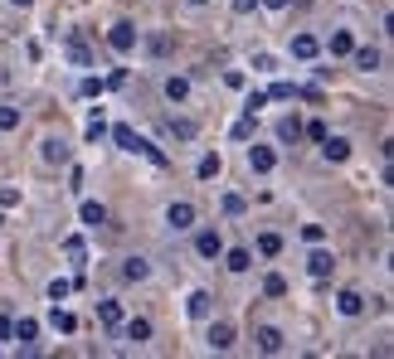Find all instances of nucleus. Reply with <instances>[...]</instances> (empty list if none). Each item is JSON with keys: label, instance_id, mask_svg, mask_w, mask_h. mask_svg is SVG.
<instances>
[{"label": "nucleus", "instance_id": "obj_5", "mask_svg": "<svg viewBox=\"0 0 394 359\" xmlns=\"http://www.w3.org/2000/svg\"><path fill=\"white\" fill-rule=\"evenodd\" d=\"M219 253H224V233H219L214 224L195 228V258H199V263H214Z\"/></svg>", "mask_w": 394, "mask_h": 359}, {"label": "nucleus", "instance_id": "obj_3", "mask_svg": "<svg viewBox=\"0 0 394 359\" xmlns=\"http://www.w3.org/2000/svg\"><path fill=\"white\" fill-rule=\"evenodd\" d=\"M136 39H141V29H136L132 20H117V24L107 29V49H112V54H122V59H127V54H136Z\"/></svg>", "mask_w": 394, "mask_h": 359}, {"label": "nucleus", "instance_id": "obj_28", "mask_svg": "<svg viewBox=\"0 0 394 359\" xmlns=\"http://www.w3.org/2000/svg\"><path fill=\"white\" fill-rule=\"evenodd\" d=\"M24 126V112L15 107V102H0V136H10V131H20Z\"/></svg>", "mask_w": 394, "mask_h": 359}, {"label": "nucleus", "instance_id": "obj_27", "mask_svg": "<svg viewBox=\"0 0 394 359\" xmlns=\"http://www.w3.org/2000/svg\"><path fill=\"white\" fill-rule=\"evenodd\" d=\"M49 325H54L59 335H73V330H78V316H73V311H64V306L54 301V311H49Z\"/></svg>", "mask_w": 394, "mask_h": 359}, {"label": "nucleus", "instance_id": "obj_26", "mask_svg": "<svg viewBox=\"0 0 394 359\" xmlns=\"http://www.w3.org/2000/svg\"><path fill=\"white\" fill-rule=\"evenodd\" d=\"M78 219H83V228H102L107 224V209H102L98 199H83L78 204Z\"/></svg>", "mask_w": 394, "mask_h": 359}, {"label": "nucleus", "instance_id": "obj_31", "mask_svg": "<svg viewBox=\"0 0 394 359\" xmlns=\"http://www.w3.org/2000/svg\"><path fill=\"white\" fill-rule=\"evenodd\" d=\"M69 59H73V64H78V68H93V49H88V44H83V39H78V34H73V39H69Z\"/></svg>", "mask_w": 394, "mask_h": 359}, {"label": "nucleus", "instance_id": "obj_25", "mask_svg": "<svg viewBox=\"0 0 394 359\" xmlns=\"http://www.w3.org/2000/svg\"><path fill=\"white\" fill-rule=\"evenodd\" d=\"M98 321L117 335V325H122V301H117V296H102L98 301Z\"/></svg>", "mask_w": 394, "mask_h": 359}, {"label": "nucleus", "instance_id": "obj_1", "mask_svg": "<svg viewBox=\"0 0 394 359\" xmlns=\"http://www.w3.org/2000/svg\"><path fill=\"white\" fill-rule=\"evenodd\" d=\"M107 136H112V146H117V151H127V156H146L151 166H166V151H156V146H151L146 136H136V131H132L127 122L107 126Z\"/></svg>", "mask_w": 394, "mask_h": 359}, {"label": "nucleus", "instance_id": "obj_9", "mask_svg": "<svg viewBox=\"0 0 394 359\" xmlns=\"http://www.w3.org/2000/svg\"><path fill=\"white\" fill-rule=\"evenodd\" d=\"M10 340H20V355H34L39 321H34V316H15V321H10Z\"/></svg>", "mask_w": 394, "mask_h": 359}, {"label": "nucleus", "instance_id": "obj_23", "mask_svg": "<svg viewBox=\"0 0 394 359\" xmlns=\"http://www.w3.org/2000/svg\"><path fill=\"white\" fill-rule=\"evenodd\" d=\"M136 49H146L151 59H166V54L176 49V39H171L166 29H156V34H146V39H136Z\"/></svg>", "mask_w": 394, "mask_h": 359}, {"label": "nucleus", "instance_id": "obj_45", "mask_svg": "<svg viewBox=\"0 0 394 359\" xmlns=\"http://www.w3.org/2000/svg\"><path fill=\"white\" fill-rule=\"evenodd\" d=\"M10 321H15V316H10V311H0V345L10 340Z\"/></svg>", "mask_w": 394, "mask_h": 359}, {"label": "nucleus", "instance_id": "obj_29", "mask_svg": "<svg viewBox=\"0 0 394 359\" xmlns=\"http://www.w3.org/2000/svg\"><path fill=\"white\" fill-rule=\"evenodd\" d=\"M253 253H258V258H278V253H283V233H258V238H253Z\"/></svg>", "mask_w": 394, "mask_h": 359}, {"label": "nucleus", "instance_id": "obj_7", "mask_svg": "<svg viewBox=\"0 0 394 359\" xmlns=\"http://www.w3.org/2000/svg\"><path fill=\"white\" fill-rule=\"evenodd\" d=\"M316 146H321V161H326V166H346V161H351V151H356V146H351V136H331V131H326Z\"/></svg>", "mask_w": 394, "mask_h": 359}, {"label": "nucleus", "instance_id": "obj_18", "mask_svg": "<svg viewBox=\"0 0 394 359\" xmlns=\"http://www.w3.org/2000/svg\"><path fill=\"white\" fill-rule=\"evenodd\" d=\"M185 316H190V321H199V325H204V321L214 316V296H209L204 286H195V291L185 296Z\"/></svg>", "mask_w": 394, "mask_h": 359}, {"label": "nucleus", "instance_id": "obj_2", "mask_svg": "<svg viewBox=\"0 0 394 359\" xmlns=\"http://www.w3.org/2000/svg\"><path fill=\"white\" fill-rule=\"evenodd\" d=\"M69 161H73L69 136H64V131H44V136H39V166H44V170H64Z\"/></svg>", "mask_w": 394, "mask_h": 359}, {"label": "nucleus", "instance_id": "obj_46", "mask_svg": "<svg viewBox=\"0 0 394 359\" xmlns=\"http://www.w3.org/2000/svg\"><path fill=\"white\" fill-rule=\"evenodd\" d=\"M15 83V73H10V64H0V88H10Z\"/></svg>", "mask_w": 394, "mask_h": 359}, {"label": "nucleus", "instance_id": "obj_42", "mask_svg": "<svg viewBox=\"0 0 394 359\" xmlns=\"http://www.w3.org/2000/svg\"><path fill=\"white\" fill-rule=\"evenodd\" d=\"M229 10H234V15H253V10H258V0H229Z\"/></svg>", "mask_w": 394, "mask_h": 359}, {"label": "nucleus", "instance_id": "obj_22", "mask_svg": "<svg viewBox=\"0 0 394 359\" xmlns=\"http://www.w3.org/2000/svg\"><path fill=\"white\" fill-rule=\"evenodd\" d=\"M273 141H278V146H297V141H302V117H278Z\"/></svg>", "mask_w": 394, "mask_h": 359}, {"label": "nucleus", "instance_id": "obj_10", "mask_svg": "<svg viewBox=\"0 0 394 359\" xmlns=\"http://www.w3.org/2000/svg\"><path fill=\"white\" fill-rule=\"evenodd\" d=\"M204 345H209L214 355L234 350V325H229V321H214V316H209V321H204Z\"/></svg>", "mask_w": 394, "mask_h": 359}, {"label": "nucleus", "instance_id": "obj_4", "mask_svg": "<svg viewBox=\"0 0 394 359\" xmlns=\"http://www.w3.org/2000/svg\"><path fill=\"white\" fill-rule=\"evenodd\" d=\"M195 204H190V199H171V204H166V228H171V233H190V228H195Z\"/></svg>", "mask_w": 394, "mask_h": 359}, {"label": "nucleus", "instance_id": "obj_6", "mask_svg": "<svg viewBox=\"0 0 394 359\" xmlns=\"http://www.w3.org/2000/svg\"><path fill=\"white\" fill-rule=\"evenodd\" d=\"M351 49H356V34H351V24H336V29L321 39V54H331V59H351Z\"/></svg>", "mask_w": 394, "mask_h": 359}, {"label": "nucleus", "instance_id": "obj_21", "mask_svg": "<svg viewBox=\"0 0 394 359\" xmlns=\"http://www.w3.org/2000/svg\"><path fill=\"white\" fill-rule=\"evenodd\" d=\"M219 258H224V272H234V277H244L253 268V248H224Z\"/></svg>", "mask_w": 394, "mask_h": 359}, {"label": "nucleus", "instance_id": "obj_47", "mask_svg": "<svg viewBox=\"0 0 394 359\" xmlns=\"http://www.w3.org/2000/svg\"><path fill=\"white\" fill-rule=\"evenodd\" d=\"M204 5H209V0H185V10H204Z\"/></svg>", "mask_w": 394, "mask_h": 359}, {"label": "nucleus", "instance_id": "obj_40", "mask_svg": "<svg viewBox=\"0 0 394 359\" xmlns=\"http://www.w3.org/2000/svg\"><path fill=\"white\" fill-rule=\"evenodd\" d=\"M302 243H326V228L321 224H302Z\"/></svg>", "mask_w": 394, "mask_h": 359}, {"label": "nucleus", "instance_id": "obj_49", "mask_svg": "<svg viewBox=\"0 0 394 359\" xmlns=\"http://www.w3.org/2000/svg\"><path fill=\"white\" fill-rule=\"evenodd\" d=\"M0 224H5V219H0Z\"/></svg>", "mask_w": 394, "mask_h": 359}, {"label": "nucleus", "instance_id": "obj_13", "mask_svg": "<svg viewBox=\"0 0 394 359\" xmlns=\"http://www.w3.org/2000/svg\"><path fill=\"white\" fill-rule=\"evenodd\" d=\"M161 97H166L171 107H185V102H190V78H185V73H166V78H161Z\"/></svg>", "mask_w": 394, "mask_h": 359}, {"label": "nucleus", "instance_id": "obj_44", "mask_svg": "<svg viewBox=\"0 0 394 359\" xmlns=\"http://www.w3.org/2000/svg\"><path fill=\"white\" fill-rule=\"evenodd\" d=\"M69 189H83V170H78L73 161H69Z\"/></svg>", "mask_w": 394, "mask_h": 359}, {"label": "nucleus", "instance_id": "obj_48", "mask_svg": "<svg viewBox=\"0 0 394 359\" xmlns=\"http://www.w3.org/2000/svg\"><path fill=\"white\" fill-rule=\"evenodd\" d=\"M10 5H15V10H29V5H34V0H10Z\"/></svg>", "mask_w": 394, "mask_h": 359}, {"label": "nucleus", "instance_id": "obj_41", "mask_svg": "<svg viewBox=\"0 0 394 359\" xmlns=\"http://www.w3.org/2000/svg\"><path fill=\"white\" fill-rule=\"evenodd\" d=\"M20 204V184H0V209H15Z\"/></svg>", "mask_w": 394, "mask_h": 359}, {"label": "nucleus", "instance_id": "obj_20", "mask_svg": "<svg viewBox=\"0 0 394 359\" xmlns=\"http://www.w3.org/2000/svg\"><path fill=\"white\" fill-rule=\"evenodd\" d=\"M219 175H224V156H219V151H204V156L195 161V180L209 184V180H219Z\"/></svg>", "mask_w": 394, "mask_h": 359}, {"label": "nucleus", "instance_id": "obj_35", "mask_svg": "<svg viewBox=\"0 0 394 359\" xmlns=\"http://www.w3.org/2000/svg\"><path fill=\"white\" fill-rule=\"evenodd\" d=\"M263 296H288V277L283 272H268L263 277Z\"/></svg>", "mask_w": 394, "mask_h": 359}, {"label": "nucleus", "instance_id": "obj_15", "mask_svg": "<svg viewBox=\"0 0 394 359\" xmlns=\"http://www.w3.org/2000/svg\"><path fill=\"white\" fill-rule=\"evenodd\" d=\"M336 316L360 321V316H365V296H360L356 286H341V291H336Z\"/></svg>", "mask_w": 394, "mask_h": 359}, {"label": "nucleus", "instance_id": "obj_34", "mask_svg": "<svg viewBox=\"0 0 394 359\" xmlns=\"http://www.w3.org/2000/svg\"><path fill=\"white\" fill-rule=\"evenodd\" d=\"M219 209H224V214H229V219H239V214H248V199H244V194H234V189H229V194H224V199H219Z\"/></svg>", "mask_w": 394, "mask_h": 359}, {"label": "nucleus", "instance_id": "obj_16", "mask_svg": "<svg viewBox=\"0 0 394 359\" xmlns=\"http://www.w3.org/2000/svg\"><path fill=\"white\" fill-rule=\"evenodd\" d=\"M151 330H156V325H151L146 316H132V321L122 316V325H117V335H122L127 345H146V340H151Z\"/></svg>", "mask_w": 394, "mask_h": 359}, {"label": "nucleus", "instance_id": "obj_43", "mask_svg": "<svg viewBox=\"0 0 394 359\" xmlns=\"http://www.w3.org/2000/svg\"><path fill=\"white\" fill-rule=\"evenodd\" d=\"M268 15H283V10H293V0H258Z\"/></svg>", "mask_w": 394, "mask_h": 359}, {"label": "nucleus", "instance_id": "obj_39", "mask_svg": "<svg viewBox=\"0 0 394 359\" xmlns=\"http://www.w3.org/2000/svg\"><path fill=\"white\" fill-rule=\"evenodd\" d=\"M248 136H253V117H248V112H244V117H239V122H234V141H248Z\"/></svg>", "mask_w": 394, "mask_h": 359}, {"label": "nucleus", "instance_id": "obj_8", "mask_svg": "<svg viewBox=\"0 0 394 359\" xmlns=\"http://www.w3.org/2000/svg\"><path fill=\"white\" fill-rule=\"evenodd\" d=\"M248 170H253V175H273V170H278V146L253 141V146H248Z\"/></svg>", "mask_w": 394, "mask_h": 359}, {"label": "nucleus", "instance_id": "obj_37", "mask_svg": "<svg viewBox=\"0 0 394 359\" xmlns=\"http://www.w3.org/2000/svg\"><path fill=\"white\" fill-rule=\"evenodd\" d=\"M102 88H107V83H102L98 73H88V78L78 83V92H83V97H102Z\"/></svg>", "mask_w": 394, "mask_h": 359}, {"label": "nucleus", "instance_id": "obj_30", "mask_svg": "<svg viewBox=\"0 0 394 359\" xmlns=\"http://www.w3.org/2000/svg\"><path fill=\"white\" fill-rule=\"evenodd\" d=\"M64 253H69V263L78 268V277H73V286H78V281H83V258H88V253H83V238H64Z\"/></svg>", "mask_w": 394, "mask_h": 359}, {"label": "nucleus", "instance_id": "obj_17", "mask_svg": "<svg viewBox=\"0 0 394 359\" xmlns=\"http://www.w3.org/2000/svg\"><path fill=\"white\" fill-rule=\"evenodd\" d=\"M351 64H356L360 73H380V68H385V54H380L375 44H356V49H351Z\"/></svg>", "mask_w": 394, "mask_h": 359}, {"label": "nucleus", "instance_id": "obj_19", "mask_svg": "<svg viewBox=\"0 0 394 359\" xmlns=\"http://www.w3.org/2000/svg\"><path fill=\"white\" fill-rule=\"evenodd\" d=\"M122 281H151V258H146V253L122 258Z\"/></svg>", "mask_w": 394, "mask_h": 359}, {"label": "nucleus", "instance_id": "obj_33", "mask_svg": "<svg viewBox=\"0 0 394 359\" xmlns=\"http://www.w3.org/2000/svg\"><path fill=\"white\" fill-rule=\"evenodd\" d=\"M248 68H253V73H278V54H268V49H258V54L248 59Z\"/></svg>", "mask_w": 394, "mask_h": 359}, {"label": "nucleus", "instance_id": "obj_11", "mask_svg": "<svg viewBox=\"0 0 394 359\" xmlns=\"http://www.w3.org/2000/svg\"><path fill=\"white\" fill-rule=\"evenodd\" d=\"M253 350L258 355H283L288 350V335L278 325H253Z\"/></svg>", "mask_w": 394, "mask_h": 359}, {"label": "nucleus", "instance_id": "obj_14", "mask_svg": "<svg viewBox=\"0 0 394 359\" xmlns=\"http://www.w3.org/2000/svg\"><path fill=\"white\" fill-rule=\"evenodd\" d=\"M307 272H311L316 281H326V277L336 272V253H331V248H321V243H311V253H307Z\"/></svg>", "mask_w": 394, "mask_h": 359}, {"label": "nucleus", "instance_id": "obj_24", "mask_svg": "<svg viewBox=\"0 0 394 359\" xmlns=\"http://www.w3.org/2000/svg\"><path fill=\"white\" fill-rule=\"evenodd\" d=\"M166 136H176V141H195L199 122H195V117H166Z\"/></svg>", "mask_w": 394, "mask_h": 359}, {"label": "nucleus", "instance_id": "obj_38", "mask_svg": "<svg viewBox=\"0 0 394 359\" xmlns=\"http://www.w3.org/2000/svg\"><path fill=\"white\" fill-rule=\"evenodd\" d=\"M263 107H268V92H248V102H244V112H248V117H258Z\"/></svg>", "mask_w": 394, "mask_h": 359}, {"label": "nucleus", "instance_id": "obj_36", "mask_svg": "<svg viewBox=\"0 0 394 359\" xmlns=\"http://www.w3.org/2000/svg\"><path fill=\"white\" fill-rule=\"evenodd\" d=\"M69 291H73V281H69V277H54V281L44 286V296H49V301H69Z\"/></svg>", "mask_w": 394, "mask_h": 359}, {"label": "nucleus", "instance_id": "obj_12", "mask_svg": "<svg viewBox=\"0 0 394 359\" xmlns=\"http://www.w3.org/2000/svg\"><path fill=\"white\" fill-rule=\"evenodd\" d=\"M288 54H293L297 64H316V59H321V39L302 29V34H293V44H288Z\"/></svg>", "mask_w": 394, "mask_h": 359}, {"label": "nucleus", "instance_id": "obj_32", "mask_svg": "<svg viewBox=\"0 0 394 359\" xmlns=\"http://www.w3.org/2000/svg\"><path fill=\"white\" fill-rule=\"evenodd\" d=\"M83 136H88V141H102V136H107V117H102V107H93V112H88V126H83Z\"/></svg>", "mask_w": 394, "mask_h": 359}]
</instances>
